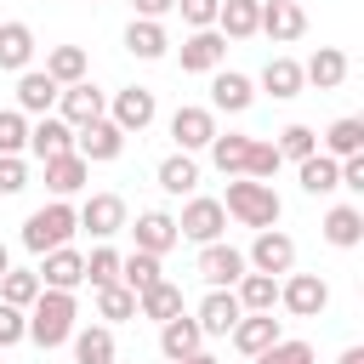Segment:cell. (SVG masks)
Returning <instances> with one entry per match:
<instances>
[{"label":"cell","instance_id":"obj_27","mask_svg":"<svg viewBox=\"0 0 364 364\" xmlns=\"http://www.w3.org/2000/svg\"><path fill=\"white\" fill-rule=\"evenodd\" d=\"M136 313H142V318H154V324L176 318V313H182V284H171V279H154L148 290H136Z\"/></svg>","mask_w":364,"mask_h":364},{"label":"cell","instance_id":"obj_6","mask_svg":"<svg viewBox=\"0 0 364 364\" xmlns=\"http://www.w3.org/2000/svg\"><path fill=\"white\" fill-rule=\"evenodd\" d=\"M222 228H228V210H222V199H205V193H193V199L182 205V216H176V233L193 239V245L222 239Z\"/></svg>","mask_w":364,"mask_h":364},{"label":"cell","instance_id":"obj_40","mask_svg":"<svg viewBox=\"0 0 364 364\" xmlns=\"http://www.w3.org/2000/svg\"><path fill=\"white\" fill-rule=\"evenodd\" d=\"M154 279H165V273H159V256H148V250L119 256V284H125V290H148Z\"/></svg>","mask_w":364,"mask_h":364},{"label":"cell","instance_id":"obj_21","mask_svg":"<svg viewBox=\"0 0 364 364\" xmlns=\"http://www.w3.org/2000/svg\"><path fill=\"white\" fill-rule=\"evenodd\" d=\"M57 91H63V85H57L46 68H23V74H17V108H23V114H51V108H57Z\"/></svg>","mask_w":364,"mask_h":364},{"label":"cell","instance_id":"obj_4","mask_svg":"<svg viewBox=\"0 0 364 364\" xmlns=\"http://www.w3.org/2000/svg\"><path fill=\"white\" fill-rule=\"evenodd\" d=\"M245 267H250V262H245V250H233V245H222V239L199 245V262H193V273H199L210 290H233Z\"/></svg>","mask_w":364,"mask_h":364},{"label":"cell","instance_id":"obj_42","mask_svg":"<svg viewBox=\"0 0 364 364\" xmlns=\"http://www.w3.org/2000/svg\"><path fill=\"white\" fill-rule=\"evenodd\" d=\"M23 148H28V114L0 108V154H23Z\"/></svg>","mask_w":364,"mask_h":364},{"label":"cell","instance_id":"obj_43","mask_svg":"<svg viewBox=\"0 0 364 364\" xmlns=\"http://www.w3.org/2000/svg\"><path fill=\"white\" fill-rule=\"evenodd\" d=\"M273 171H279V148H273V142H256V136H250V154H245V176L267 182Z\"/></svg>","mask_w":364,"mask_h":364},{"label":"cell","instance_id":"obj_38","mask_svg":"<svg viewBox=\"0 0 364 364\" xmlns=\"http://www.w3.org/2000/svg\"><path fill=\"white\" fill-rule=\"evenodd\" d=\"M46 74H51L57 85L85 80V46H51V51H46Z\"/></svg>","mask_w":364,"mask_h":364},{"label":"cell","instance_id":"obj_48","mask_svg":"<svg viewBox=\"0 0 364 364\" xmlns=\"http://www.w3.org/2000/svg\"><path fill=\"white\" fill-rule=\"evenodd\" d=\"M216 6L222 0H176L171 11H182V23H193V28H216Z\"/></svg>","mask_w":364,"mask_h":364},{"label":"cell","instance_id":"obj_13","mask_svg":"<svg viewBox=\"0 0 364 364\" xmlns=\"http://www.w3.org/2000/svg\"><path fill=\"white\" fill-rule=\"evenodd\" d=\"M74 216H80V228H85L91 239H114V233L125 228V199H119V193H91Z\"/></svg>","mask_w":364,"mask_h":364},{"label":"cell","instance_id":"obj_41","mask_svg":"<svg viewBox=\"0 0 364 364\" xmlns=\"http://www.w3.org/2000/svg\"><path fill=\"white\" fill-rule=\"evenodd\" d=\"M273 148H279V159H307V154H318V131L313 125H284Z\"/></svg>","mask_w":364,"mask_h":364},{"label":"cell","instance_id":"obj_37","mask_svg":"<svg viewBox=\"0 0 364 364\" xmlns=\"http://www.w3.org/2000/svg\"><path fill=\"white\" fill-rule=\"evenodd\" d=\"M97 318H108V324L136 318V290H125L119 279H114V284H97Z\"/></svg>","mask_w":364,"mask_h":364},{"label":"cell","instance_id":"obj_23","mask_svg":"<svg viewBox=\"0 0 364 364\" xmlns=\"http://www.w3.org/2000/svg\"><path fill=\"white\" fill-rule=\"evenodd\" d=\"M347 80V51H336V46H318L307 63H301V85H318V91H336Z\"/></svg>","mask_w":364,"mask_h":364},{"label":"cell","instance_id":"obj_45","mask_svg":"<svg viewBox=\"0 0 364 364\" xmlns=\"http://www.w3.org/2000/svg\"><path fill=\"white\" fill-rule=\"evenodd\" d=\"M256 364H313V347H307V341H284V336H279L267 353H256Z\"/></svg>","mask_w":364,"mask_h":364},{"label":"cell","instance_id":"obj_25","mask_svg":"<svg viewBox=\"0 0 364 364\" xmlns=\"http://www.w3.org/2000/svg\"><path fill=\"white\" fill-rule=\"evenodd\" d=\"M233 296H239V307H245V313H273V307H279V279H273V273L245 267V273H239V284H233Z\"/></svg>","mask_w":364,"mask_h":364},{"label":"cell","instance_id":"obj_3","mask_svg":"<svg viewBox=\"0 0 364 364\" xmlns=\"http://www.w3.org/2000/svg\"><path fill=\"white\" fill-rule=\"evenodd\" d=\"M74 233H80V216H74V205H68V199H51V205L28 210V222H23V245H28L34 256H46V250L68 245Z\"/></svg>","mask_w":364,"mask_h":364},{"label":"cell","instance_id":"obj_11","mask_svg":"<svg viewBox=\"0 0 364 364\" xmlns=\"http://www.w3.org/2000/svg\"><path fill=\"white\" fill-rule=\"evenodd\" d=\"M210 136H216V114H210V108H193V102H182V108L171 114V142H176L182 154H199V148H210Z\"/></svg>","mask_w":364,"mask_h":364},{"label":"cell","instance_id":"obj_16","mask_svg":"<svg viewBox=\"0 0 364 364\" xmlns=\"http://www.w3.org/2000/svg\"><path fill=\"white\" fill-rule=\"evenodd\" d=\"M131 239H136V250H148V256H165V250H176V245H182L176 216H165V210H142V216H136V228H131Z\"/></svg>","mask_w":364,"mask_h":364},{"label":"cell","instance_id":"obj_17","mask_svg":"<svg viewBox=\"0 0 364 364\" xmlns=\"http://www.w3.org/2000/svg\"><path fill=\"white\" fill-rule=\"evenodd\" d=\"M40 284H46V290H80V284H85V256H80L74 245H57V250H46Z\"/></svg>","mask_w":364,"mask_h":364},{"label":"cell","instance_id":"obj_50","mask_svg":"<svg viewBox=\"0 0 364 364\" xmlns=\"http://www.w3.org/2000/svg\"><path fill=\"white\" fill-rule=\"evenodd\" d=\"M131 6H136V17H165L176 0H131Z\"/></svg>","mask_w":364,"mask_h":364},{"label":"cell","instance_id":"obj_35","mask_svg":"<svg viewBox=\"0 0 364 364\" xmlns=\"http://www.w3.org/2000/svg\"><path fill=\"white\" fill-rule=\"evenodd\" d=\"M245 154H250V136H239V131H216L210 136V165L222 171V176H245Z\"/></svg>","mask_w":364,"mask_h":364},{"label":"cell","instance_id":"obj_5","mask_svg":"<svg viewBox=\"0 0 364 364\" xmlns=\"http://www.w3.org/2000/svg\"><path fill=\"white\" fill-rule=\"evenodd\" d=\"M74 154H80L85 165H108V159H119V154H125V131L102 114V119H91V125H80V131H74Z\"/></svg>","mask_w":364,"mask_h":364},{"label":"cell","instance_id":"obj_2","mask_svg":"<svg viewBox=\"0 0 364 364\" xmlns=\"http://www.w3.org/2000/svg\"><path fill=\"white\" fill-rule=\"evenodd\" d=\"M222 210L233 216V222H245V228H273L279 216H284V205H279V193H273V182H256V176H228V199H222Z\"/></svg>","mask_w":364,"mask_h":364},{"label":"cell","instance_id":"obj_10","mask_svg":"<svg viewBox=\"0 0 364 364\" xmlns=\"http://www.w3.org/2000/svg\"><path fill=\"white\" fill-rule=\"evenodd\" d=\"M57 108H63L57 119H68V125L80 131V125H91V119H102V114H108V97H102L91 80H74V85H63V91H57Z\"/></svg>","mask_w":364,"mask_h":364},{"label":"cell","instance_id":"obj_36","mask_svg":"<svg viewBox=\"0 0 364 364\" xmlns=\"http://www.w3.org/2000/svg\"><path fill=\"white\" fill-rule=\"evenodd\" d=\"M159 188H165V193H193V188H199V165H193V154H182V148L165 154V159H159Z\"/></svg>","mask_w":364,"mask_h":364},{"label":"cell","instance_id":"obj_53","mask_svg":"<svg viewBox=\"0 0 364 364\" xmlns=\"http://www.w3.org/2000/svg\"><path fill=\"white\" fill-rule=\"evenodd\" d=\"M6 267H11V256H6V245H0V273H6Z\"/></svg>","mask_w":364,"mask_h":364},{"label":"cell","instance_id":"obj_39","mask_svg":"<svg viewBox=\"0 0 364 364\" xmlns=\"http://www.w3.org/2000/svg\"><path fill=\"white\" fill-rule=\"evenodd\" d=\"M34 296H40V273H34V267H6V273H0V301H11V307L28 313Z\"/></svg>","mask_w":364,"mask_h":364},{"label":"cell","instance_id":"obj_19","mask_svg":"<svg viewBox=\"0 0 364 364\" xmlns=\"http://www.w3.org/2000/svg\"><path fill=\"white\" fill-rule=\"evenodd\" d=\"M228 336H233V347H239L245 358H256V353H267V347L279 341V318H273V313H239V324H233Z\"/></svg>","mask_w":364,"mask_h":364},{"label":"cell","instance_id":"obj_32","mask_svg":"<svg viewBox=\"0 0 364 364\" xmlns=\"http://www.w3.org/2000/svg\"><path fill=\"white\" fill-rule=\"evenodd\" d=\"M256 6L262 0H222L216 6V34L222 40H250L256 34Z\"/></svg>","mask_w":364,"mask_h":364},{"label":"cell","instance_id":"obj_28","mask_svg":"<svg viewBox=\"0 0 364 364\" xmlns=\"http://www.w3.org/2000/svg\"><path fill=\"white\" fill-rule=\"evenodd\" d=\"M262 91L279 97V102L301 97V63H296V57H267V63H262Z\"/></svg>","mask_w":364,"mask_h":364},{"label":"cell","instance_id":"obj_22","mask_svg":"<svg viewBox=\"0 0 364 364\" xmlns=\"http://www.w3.org/2000/svg\"><path fill=\"white\" fill-rule=\"evenodd\" d=\"M74 148V125L57 119V114H40V125H28V154L34 159H57Z\"/></svg>","mask_w":364,"mask_h":364},{"label":"cell","instance_id":"obj_18","mask_svg":"<svg viewBox=\"0 0 364 364\" xmlns=\"http://www.w3.org/2000/svg\"><path fill=\"white\" fill-rule=\"evenodd\" d=\"M205 347V330H199V318H188V313H176V318H165L159 324V353L171 358V364H182L188 353H199Z\"/></svg>","mask_w":364,"mask_h":364},{"label":"cell","instance_id":"obj_47","mask_svg":"<svg viewBox=\"0 0 364 364\" xmlns=\"http://www.w3.org/2000/svg\"><path fill=\"white\" fill-rule=\"evenodd\" d=\"M28 188V165L23 154H0V193H23Z\"/></svg>","mask_w":364,"mask_h":364},{"label":"cell","instance_id":"obj_20","mask_svg":"<svg viewBox=\"0 0 364 364\" xmlns=\"http://www.w3.org/2000/svg\"><path fill=\"white\" fill-rule=\"evenodd\" d=\"M125 51H131V57H142V63H159V57L171 51L165 23H159V17H131V28H125Z\"/></svg>","mask_w":364,"mask_h":364},{"label":"cell","instance_id":"obj_15","mask_svg":"<svg viewBox=\"0 0 364 364\" xmlns=\"http://www.w3.org/2000/svg\"><path fill=\"white\" fill-rule=\"evenodd\" d=\"M250 102H256V85L245 74H233V68L210 74V114H245Z\"/></svg>","mask_w":364,"mask_h":364},{"label":"cell","instance_id":"obj_9","mask_svg":"<svg viewBox=\"0 0 364 364\" xmlns=\"http://www.w3.org/2000/svg\"><path fill=\"white\" fill-rule=\"evenodd\" d=\"M279 301H284L296 318H318V313L330 307V284H324L318 273H290V279L279 284Z\"/></svg>","mask_w":364,"mask_h":364},{"label":"cell","instance_id":"obj_30","mask_svg":"<svg viewBox=\"0 0 364 364\" xmlns=\"http://www.w3.org/2000/svg\"><path fill=\"white\" fill-rule=\"evenodd\" d=\"M318 142H324L318 154H330V159H347V154H364V119H358V114H341V119H336V125H330V131H324Z\"/></svg>","mask_w":364,"mask_h":364},{"label":"cell","instance_id":"obj_14","mask_svg":"<svg viewBox=\"0 0 364 364\" xmlns=\"http://www.w3.org/2000/svg\"><path fill=\"white\" fill-rule=\"evenodd\" d=\"M222 57H228V40H222L216 28H193V34L182 40V74H216Z\"/></svg>","mask_w":364,"mask_h":364},{"label":"cell","instance_id":"obj_52","mask_svg":"<svg viewBox=\"0 0 364 364\" xmlns=\"http://www.w3.org/2000/svg\"><path fill=\"white\" fill-rule=\"evenodd\" d=\"M341 364H364V347H347V353H341Z\"/></svg>","mask_w":364,"mask_h":364},{"label":"cell","instance_id":"obj_12","mask_svg":"<svg viewBox=\"0 0 364 364\" xmlns=\"http://www.w3.org/2000/svg\"><path fill=\"white\" fill-rule=\"evenodd\" d=\"M245 262H250L256 273H273V279H279V273H290V267H296V239H290V233H279V228H262Z\"/></svg>","mask_w":364,"mask_h":364},{"label":"cell","instance_id":"obj_31","mask_svg":"<svg viewBox=\"0 0 364 364\" xmlns=\"http://www.w3.org/2000/svg\"><path fill=\"white\" fill-rule=\"evenodd\" d=\"M324 239H330L336 250H353V245L364 239V210H358V205H330V216H324Z\"/></svg>","mask_w":364,"mask_h":364},{"label":"cell","instance_id":"obj_1","mask_svg":"<svg viewBox=\"0 0 364 364\" xmlns=\"http://www.w3.org/2000/svg\"><path fill=\"white\" fill-rule=\"evenodd\" d=\"M74 318H80L74 290H46L40 284V296L28 301V341L34 347H63L74 336Z\"/></svg>","mask_w":364,"mask_h":364},{"label":"cell","instance_id":"obj_51","mask_svg":"<svg viewBox=\"0 0 364 364\" xmlns=\"http://www.w3.org/2000/svg\"><path fill=\"white\" fill-rule=\"evenodd\" d=\"M182 364H222V358H216V353H205V347H199V353H188V358H182Z\"/></svg>","mask_w":364,"mask_h":364},{"label":"cell","instance_id":"obj_7","mask_svg":"<svg viewBox=\"0 0 364 364\" xmlns=\"http://www.w3.org/2000/svg\"><path fill=\"white\" fill-rule=\"evenodd\" d=\"M256 34H267V40H279V46L301 40V34H307L301 0H262V6H256Z\"/></svg>","mask_w":364,"mask_h":364},{"label":"cell","instance_id":"obj_8","mask_svg":"<svg viewBox=\"0 0 364 364\" xmlns=\"http://www.w3.org/2000/svg\"><path fill=\"white\" fill-rule=\"evenodd\" d=\"M154 114H159V102H154L148 85H125V91H114V102H108V119H114L125 136H131V131H148Z\"/></svg>","mask_w":364,"mask_h":364},{"label":"cell","instance_id":"obj_24","mask_svg":"<svg viewBox=\"0 0 364 364\" xmlns=\"http://www.w3.org/2000/svg\"><path fill=\"white\" fill-rule=\"evenodd\" d=\"M46 165V188L57 193V199H68V193H80L85 188V176H91V165L68 148V154H57V159H40Z\"/></svg>","mask_w":364,"mask_h":364},{"label":"cell","instance_id":"obj_34","mask_svg":"<svg viewBox=\"0 0 364 364\" xmlns=\"http://www.w3.org/2000/svg\"><path fill=\"white\" fill-rule=\"evenodd\" d=\"M74 364H114V330L108 324H91V330H74Z\"/></svg>","mask_w":364,"mask_h":364},{"label":"cell","instance_id":"obj_46","mask_svg":"<svg viewBox=\"0 0 364 364\" xmlns=\"http://www.w3.org/2000/svg\"><path fill=\"white\" fill-rule=\"evenodd\" d=\"M17 341H28V313L0 301V347H17Z\"/></svg>","mask_w":364,"mask_h":364},{"label":"cell","instance_id":"obj_44","mask_svg":"<svg viewBox=\"0 0 364 364\" xmlns=\"http://www.w3.org/2000/svg\"><path fill=\"white\" fill-rule=\"evenodd\" d=\"M85 279H91V284H114V279H119V250L97 245V250L85 256Z\"/></svg>","mask_w":364,"mask_h":364},{"label":"cell","instance_id":"obj_49","mask_svg":"<svg viewBox=\"0 0 364 364\" xmlns=\"http://www.w3.org/2000/svg\"><path fill=\"white\" fill-rule=\"evenodd\" d=\"M336 165H341V188L364 193V154H347V159H336Z\"/></svg>","mask_w":364,"mask_h":364},{"label":"cell","instance_id":"obj_26","mask_svg":"<svg viewBox=\"0 0 364 364\" xmlns=\"http://www.w3.org/2000/svg\"><path fill=\"white\" fill-rule=\"evenodd\" d=\"M239 313H245V307H239V296H233V290H210V296L199 301V313H193V318H199V330H205V336H228V330L239 324Z\"/></svg>","mask_w":364,"mask_h":364},{"label":"cell","instance_id":"obj_33","mask_svg":"<svg viewBox=\"0 0 364 364\" xmlns=\"http://www.w3.org/2000/svg\"><path fill=\"white\" fill-rule=\"evenodd\" d=\"M28 57H34V28L28 23H0V68L23 74Z\"/></svg>","mask_w":364,"mask_h":364},{"label":"cell","instance_id":"obj_29","mask_svg":"<svg viewBox=\"0 0 364 364\" xmlns=\"http://www.w3.org/2000/svg\"><path fill=\"white\" fill-rule=\"evenodd\" d=\"M296 176H301V193H336L341 188V165L330 159V154H307V159H296Z\"/></svg>","mask_w":364,"mask_h":364}]
</instances>
